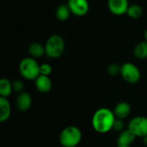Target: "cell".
I'll use <instances>...</instances> for the list:
<instances>
[{
  "label": "cell",
  "instance_id": "obj_1",
  "mask_svg": "<svg viewBox=\"0 0 147 147\" xmlns=\"http://www.w3.org/2000/svg\"><path fill=\"white\" fill-rule=\"evenodd\" d=\"M116 117L114 111L108 108L98 109L93 115L91 125L93 129L99 134H106L113 130V125Z\"/></svg>",
  "mask_w": 147,
  "mask_h": 147
},
{
  "label": "cell",
  "instance_id": "obj_2",
  "mask_svg": "<svg viewBox=\"0 0 147 147\" xmlns=\"http://www.w3.org/2000/svg\"><path fill=\"white\" fill-rule=\"evenodd\" d=\"M46 55L50 59H58L61 57L65 49V43L64 38L58 34H54L48 37L45 43Z\"/></svg>",
  "mask_w": 147,
  "mask_h": 147
},
{
  "label": "cell",
  "instance_id": "obj_3",
  "mask_svg": "<svg viewBox=\"0 0 147 147\" xmlns=\"http://www.w3.org/2000/svg\"><path fill=\"white\" fill-rule=\"evenodd\" d=\"M40 65L35 59L32 57H26L19 63V72L21 76L29 81H34L40 75Z\"/></svg>",
  "mask_w": 147,
  "mask_h": 147
},
{
  "label": "cell",
  "instance_id": "obj_4",
  "mask_svg": "<svg viewBox=\"0 0 147 147\" xmlns=\"http://www.w3.org/2000/svg\"><path fill=\"white\" fill-rule=\"evenodd\" d=\"M83 137L82 131L76 126L65 127L59 134V143L63 147H76L81 142Z\"/></svg>",
  "mask_w": 147,
  "mask_h": 147
},
{
  "label": "cell",
  "instance_id": "obj_5",
  "mask_svg": "<svg viewBox=\"0 0 147 147\" xmlns=\"http://www.w3.org/2000/svg\"><path fill=\"white\" fill-rule=\"evenodd\" d=\"M121 76L127 83L134 84L140 80L141 72L136 65L131 62H126L121 65Z\"/></svg>",
  "mask_w": 147,
  "mask_h": 147
},
{
  "label": "cell",
  "instance_id": "obj_6",
  "mask_svg": "<svg viewBox=\"0 0 147 147\" xmlns=\"http://www.w3.org/2000/svg\"><path fill=\"white\" fill-rule=\"evenodd\" d=\"M127 128L136 136L144 138L147 135V117L136 116L128 122Z\"/></svg>",
  "mask_w": 147,
  "mask_h": 147
},
{
  "label": "cell",
  "instance_id": "obj_7",
  "mask_svg": "<svg viewBox=\"0 0 147 147\" xmlns=\"http://www.w3.org/2000/svg\"><path fill=\"white\" fill-rule=\"evenodd\" d=\"M67 5L71 13L77 16H84L90 10V3L88 0H68Z\"/></svg>",
  "mask_w": 147,
  "mask_h": 147
},
{
  "label": "cell",
  "instance_id": "obj_8",
  "mask_svg": "<svg viewBox=\"0 0 147 147\" xmlns=\"http://www.w3.org/2000/svg\"><path fill=\"white\" fill-rule=\"evenodd\" d=\"M129 5L128 0H108V8L115 16H123L127 14Z\"/></svg>",
  "mask_w": 147,
  "mask_h": 147
},
{
  "label": "cell",
  "instance_id": "obj_9",
  "mask_svg": "<svg viewBox=\"0 0 147 147\" xmlns=\"http://www.w3.org/2000/svg\"><path fill=\"white\" fill-rule=\"evenodd\" d=\"M16 108L19 111H28L32 106V96L27 91H22L18 94L16 101Z\"/></svg>",
  "mask_w": 147,
  "mask_h": 147
},
{
  "label": "cell",
  "instance_id": "obj_10",
  "mask_svg": "<svg viewBox=\"0 0 147 147\" xmlns=\"http://www.w3.org/2000/svg\"><path fill=\"white\" fill-rule=\"evenodd\" d=\"M35 87L38 91L40 93H48L53 87V83L49 76H44V75H40L35 80H34Z\"/></svg>",
  "mask_w": 147,
  "mask_h": 147
},
{
  "label": "cell",
  "instance_id": "obj_11",
  "mask_svg": "<svg viewBox=\"0 0 147 147\" xmlns=\"http://www.w3.org/2000/svg\"><path fill=\"white\" fill-rule=\"evenodd\" d=\"M137 137L128 129L126 128L120 133L117 138V146H131Z\"/></svg>",
  "mask_w": 147,
  "mask_h": 147
},
{
  "label": "cell",
  "instance_id": "obj_12",
  "mask_svg": "<svg viewBox=\"0 0 147 147\" xmlns=\"http://www.w3.org/2000/svg\"><path fill=\"white\" fill-rule=\"evenodd\" d=\"M113 111H114V114L117 119L124 120L130 115L132 109H131V105L128 102H120L119 103H117L115 105Z\"/></svg>",
  "mask_w": 147,
  "mask_h": 147
},
{
  "label": "cell",
  "instance_id": "obj_13",
  "mask_svg": "<svg viewBox=\"0 0 147 147\" xmlns=\"http://www.w3.org/2000/svg\"><path fill=\"white\" fill-rule=\"evenodd\" d=\"M11 115V105L8 98L0 96V121L5 122Z\"/></svg>",
  "mask_w": 147,
  "mask_h": 147
},
{
  "label": "cell",
  "instance_id": "obj_14",
  "mask_svg": "<svg viewBox=\"0 0 147 147\" xmlns=\"http://www.w3.org/2000/svg\"><path fill=\"white\" fill-rule=\"evenodd\" d=\"M28 53L30 54V57L34 59H39L43 57L46 54V48L45 45H42L39 42H33L29 45L28 48Z\"/></svg>",
  "mask_w": 147,
  "mask_h": 147
},
{
  "label": "cell",
  "instance_id": "obj_15",
  "mask_svg": "<svg viewBox=\"0 0 147 147\" xmlns=\"http://www.w3.org/2000/svg\"><path fill=\"white\" fill-rule=\"evenodd\" d=\"M71 10L67 4H60L55 11L56 18L59 22H65L68 20V18L71 16Z\"/></svg>",
  "mask_w": 147,
  "mask_h": 147
},
{
  "label": "cell",
  "instance_id": "obj_16",
  "mask_svg": "<svg viewBox=\"0 0 147 147\" xmlns=\"http://www.w3.org/2000/svg\"><path fill=\"white\" fill-rule=\"evenodd\" d=\"M13 91L12 83L7 78H2L0 80V96L8 98Z\"/></svg>",
  "mask_w": 147,
  "mask_h": 147
},
{
  "label": "cell",
  "instance_id": "obj_17",
  "mask_svg": "<svg viewBox=\"0 0 147 147\" xmlns=\"http://www.w3.org/2000/svg\"><path fill=\"white\" fill-rule=\"evenodd\" d=\"M134 54L138 59H147V41L143 40L138 43L134 50Z\"/></svg>",
  "mask_w": 147,
  "mask_h": 147
},
{
  "label": "cell",
  "instance_id": "obj_18",
  "mask_svg": "<svg viewBox=\"0 0 147 147\" xmlns=\"http://www.w3.org/2000/svg\"><path fill=\"white\" fill-rule=\"evenodd\" d=\"M143 14V9L140 4L134 3L129 5V8L127 9V15L133 19H138L140 18Z\"/></svg>",
  "mask_w": 147,
  "mask_h": 147
},
{
  "label": "cell",
  "instance_id": "obj_19",
  "mask_svg": "<svg viewBox=\"0 0 147 147\" xmlns=\"http://www.w3.org/2000/svg\"><path fill=\"white\" fill-rule=\"evenodd\" d=\"M121 65H119L116 63H111L108 65L107 71L109 75L116 76L118 74H121Z\"/></svg>",
  "mask_w": 147,
  "mask_h": 147
},
{
  "label": "cell",
  "instance_id": "obj_20",
  "mask_svg": "<svg viewBox=\"0 0 147 147\" xmlns=\"http://www.w3.org/2000/svg\"><path fill=\"white\" fill-rule=\"evenodd\" d=\"M53 71V67L51 65L47 64V63H43L40 65V75H44V76H50V74Z\"/></svg>",
  "mask_w": 147,
  "mask_h": 147
},
{
  "label": "cell",
  "instance_id": "obj_21",
  "mask_svg": "<svg viewBox=\"0 0 147 147\" xmlns=\"http://www.w3.org/2000/svg\"><path fill=\"white\" fill-rule=\"evenodd\" d=\"M12 86H13V91H15L18 94L24 91L23 90H24V84L20 79H16L14 82H12Z\"/></svg>",
  "mask_w": 147,
  "mask_h": 147
},
{
  "label": "cell",
  "instance_id": "obj_22",
  "mask_svg": "<svg viewBox=\"0 0 147 147\" xmlns=\"http://www.w3.org/2000/svg\"><path fill=\"white\" fill-rule=\"evenodd\" d=\"M113 130L116 131V132H122L123 130H125V122L123 120L121 119H115L114 125H113Z\"/></svg>",
  "mask_w": 147,
  "mask_h": 147
},
{
  "label": "cell",
  "instance_id": "obj_23",
  "mask_svg": "<svg viewBox=\"0 0 147 147\" xmlns=\"http://www.w3.org/2000/svg\"><path fill=\"white\" fill-rule=\"evenodd\" d=\"M144 38H145V40L147 41V28L145 30V32H144Z\"/></svg>",
  "mask_w": 147,
  "mask_h": 147
},
{
  "label": "cell",
  "instance_id": "obj_24",
  "mask_svg": "<svg viewBox=\"0 0 147 147\" xmlns=\"http://www.w3.org/2000/svg\"><path fill=\"white\" fill-rule=\"evenodd\" d=\"M143 143H144L146 146H147V135L146 136H145V137L143 138Z\"/></svg>",
  "mask_w": 147,
  "mask_h": 147
},
{
  "label": "cell",
  "instance_id": "obj_25",
  "mask_svg": "<svg viewBox=\"0 0 147 147\" xmlns=\"http://www.w3.org/2000/svg\"><path fill=\"white\" fill-rule=\"evenodd\" d=\"M117 147H132V146H117Z\"/></svg>",
  "mask_w": 147,
  "mask_h": 147
}]
</instances>
